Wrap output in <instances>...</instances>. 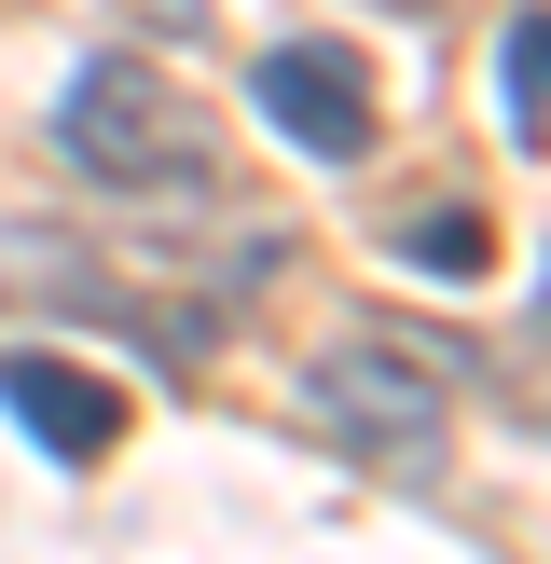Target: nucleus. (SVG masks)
<instances>
[{"instance_id":"nucleus-1","label":"nucleus","mask_w":551,"mask_h":564,"mask_svg":"<svg viewBox=\"0 0 551 564\" xmlns=\"http://www.w3.org/2000/svg\"><path fill=\"white\" fill-rule=\"evenodd\" d=\"M55 152H69V180H97V193H180V207L220 193V124L165 69H138V55H83L69 69Z\"/></svg>"},{"instance_id":"nucleus-2","label":"nucleus","mask_w":551,"mask_h":564,"mask_svg":"<svg viewBox=\"0 0 551 564\" xmlns=\"http://www.w3.org/2000/svg\"><path fill=\"white\" fill-rule=\"evenodd\" d=\"M303 413H317L358 468H386V482H428L441 441H455L441 427V386L413 372V345H386V330H345V345L303 372Z\"/></svg>"},{"instance_id":"nucleus-3","label":"nucleus","mask_w":551,"mask_h":564,"mask_svg":"<svg viewBox=\"0 0 551 564\" xmlns=\"http://www.w3.org/2000/svg\"><path fill=\"white\" fill-rule=\"evenodd\" d=\"M248 97H262V124L290 138V152H317V165H358V152H372V69H358L345 42H262Z\"/></svg>"},{"instance_id":"nucleus-4","label":"nucleus","mask_w":551,"mask_h":564,"mask_svg":"<svg viewBox=\"0 0 551 564\" xmlns=\"http://www.w3.org/2000/svg\"><path fill=\"white\" fill-rule=\"evenodd\" d=\"M0 413H14L55 468H97L110 441H125V386L83 372V358H55V345H14V358H0Z\"/></svg>"},{"instance_id":"nucleus-5","label":"nucleus","mask_w":551,"mask_h":564,"mask_svg":"<svg viewBox=\"0 0 551 564\" xmlns=\"http://www.w3.org/2000/svg\"><path fill=\"white\" fill-rule=\"evenodd\" d=\"M538 55H551V14L510 0V28H496V110H510V152L523 165L551 152V83H538Z\"/></svg>"},{"instance_id":"nucleus-6","label":"nucleus","mask_w":551,"mask_h":564,"mask_svg":"<svg viewBox=\"0 0 551 564\" xmlns=\"http://www.w3.org/2000/svg\"><path fill=\"white\" fill-rule=\"evenodd\" d=\"M400 248H413V262H441V275H483V262H496V235H483L468 207H413Z\"/></svg>"}]
</instances>
